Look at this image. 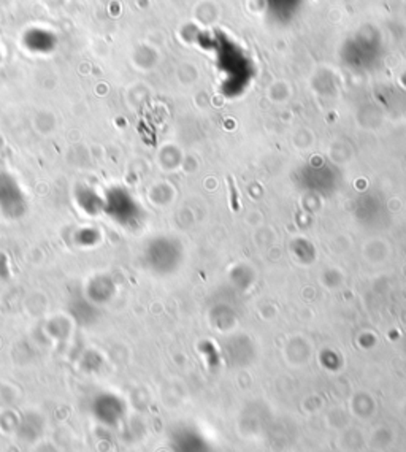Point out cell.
Listing matches in <instances>:
<instances>
[{"label": "cell", "instance_id": "6da1fadb", "mask_svg": "<svg viewBox=\"0 0 406 452\" xmlns=\"http://www.w3.org/2000/svg\"><path fill=\"white\" fill-rule=\"evenodd\" d=\"M227 185H229V191H230V208L234 209V212H238L240 198H238V191H236V185H235L234 178L227 176Z\"/></svg>", "mask_w": 406, "mask_h": 452}]
</instances>
